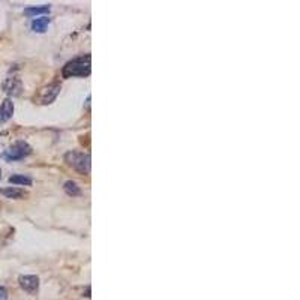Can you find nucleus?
I'll list each match as a JSON object with an SVG mask.
<instances>
[{
  "label": "nucleus",
  "instance_id": "7ed1b4c3",
  "mask_svg": "<svg viewBox=\"0 0 300 300\" xmlns=\"http://www.w3.org/2000/svg\"><path fill=\"white\" fill-rule=\"evenodd\" d=\"M32 153V147L26 141H15L8 150L2 153V158L6 161H21Z\"/></svg>",
  "mask_w": 300,
  "mask_h": 300
},
{
  "label": "nucleus",
  "instance_id": "20e7f679",
  "mask_svg": "<svg viewBox=\"0 0 300 300\" xmlns=\"http://www.w3.org/2000/svg\"><path fill=\"white\" fill-rule=\"evenodd\" d=\"M60 90H62L60 83L54 81V83L48 84L45 87H42V89L38 92V95H35V101H36L38 104H42V105L51 104V102L59 96Z\"/></svg>",
  "mask_w": 300,
  "mask_h": 300
},
{
  "label": "nucleus",
  "instance_id": "f03ea898",
  "mask_svg": "<svg viewBox=\"0 0 300 300\" xmlns=\"http://www.w3.org/2000/svg\"><path fill=\"white\" fill-rule=\"evenodd\" d=\"M65 162L80 174H89L90 171V156L87 153L71 150L65 155Z\"/></svg>",
  "mask_w": 300,
  "mask_h": 300
},
{
  "label": "nucleus",
  "instance_id": "423d86ee",
  "mask_svg": "<svg viewBox=\"0 0 300 300\" xmlns=\"http://www.w3.org/2000/svg\"><path fill=\"white\" fill-rule=\"evenodd\" d=\"M3 90L8 93V95H11V96H20L21 90H23V84H21L20 78L12 77V78H8L3 83Z\"/></svg>",
  "mask_w": 300,
  "mask_h": 300
},
{
  "label": "nucleus",
  "instance_id": "1a4fd4ad",
  "mask_svg": "<svg viewBox=\"0 0 300 300\" xmlns=\"http://www.w3.org/2000/svg\"><path fill=\"white\" fill-rule=\"evenodd\" d=\"M51 23V20L48 17H41V18H35L32 21V30L36 33H44L48 27V24Z\"/></svg>",
  "mask_w": 300,
  "mask_h": 300
},
{
  "label": "nucleus",
  "instance_id": "ddd939ff",
  "mask_svg": "<svg viewBox=\"0 0 300 300\" xmlns=\"http://www.w3.org/2000/svg\"><path fill=\"white\" fill-rule=\"evenodd\" d=\"M0 300H8V290L5 287H0Z\"/></svg>",
  "mask_w": 300,
  "mask_h": 300
},
{
  "label": "nucleus",
  "instance_id": "4468645a",
  "mask_svg": "<svg viewBox=\"0 0 300 300\" xmlns=\"http://www.w3.org/2000/svg\"><path fill=\"white\" fill-rule=\"evenodd\" d=\"M0 179H2V170H0Z\"/></svg>",
  "mask_w": 300,
  "mask_h": 300
},
{
  "label": "nucleus",
  "instance_id": "9b49d317",
  "mask_svg": "<svg viewBox=\"0 0 300 300\" xmlns=\"http://www.w3.org/2000/svg\"><path fill=\"white\" fill-rule=\"evenodd\" d=\"M9 183L12 185H21V186H30L33 183L32 177L29 176H23V174H14L9 177Z\"/></svg>",
  "mask_w": 300,
  "mask_h": 300
},
{
  "label": "nucleus",
  "instance_id": "f8f14e48",
  "mask_svg": "<svg viewBox=\"0 0 300 300\" xmlns=\"http://www.w3.org/2000/svg\"><path fill=\"white\" fill-rule=\"evenodd\" d=\"M63 189H65V192L70 195V197H78L80 194H81V189H80V186L77 185L75 182H72V180H68V182H65V185H63Z\"/></svg>",
  "mask_w": 300,
  "mask_h": 300
},
{
  "label": "nucleus",
  "instance_id": "39448f33",
  "mask_svg": "<svg viewBox=\"0 0 300 300\" xmlns=\"http://www.w3.org/2000/svg\"><path fill=\"white\" fill-rule=\"evenodd\" d=\"M20 287L29 294H36L39 291V278L35 275H24L18 279Z\"/></svg>",
  "mask_w": 300,
  "mask_h": 300
},
{
  "label": "nucleus",
  "instance_id": "6e6552de",
  "mask_svg": "<svg viewBox=\"0 0 300 300\" xmlns=\"http://www.w3.org/2000/svg\"><path fill=\"white\" fill-rule=\"evenodd\" d=\"M0 194H2L3 197H6V198H11V200H20V198L26 197V191H24V189L14 188V186L0 189Z\"/></svg>",
  "mask_w": 300,
  "mask_h": 300
},
{
  "label": "nucleus",
  "instance_id": "9d476101",
  "mask_svg": "<svg viewBox=\"0 0 300 300\" xmlns=\"http://www.w3.org/2000/svg\"><path fill=\"white\" fill-rule=\"evenodd\" d=\"M44 14H50V6H29L24 9V15L27 17H36Z\"/></svg>",
  "mask_w": 300,
  "mask_h": 300
},
{
  "label": "nucleus",
  "instance_id": "0eeeda50",
  "mask_svg": "<svg viewBox=\"0 0 300 300\" xmlns=\"http://www.w3.org/2000/svg\"><path fill=\"white\" fill-rule=\"evenodd\" d=\"M12 114H14V102L8 98L0 105V123L8 122L12 117Z\"/></svg>",
  "mask_w": 300,
  "mask_h": 300
},
{
  "label": "nucleus",
  "instance_id": "f257e3e1",
  "mask_svg": "<svg viewBox=\"0 0 300 300\" xmlns=\"http://www.w3.org/2000/svg\"><path fill=\"white\" fill-rule=\"evenodd\" d=\"M90 72H92V57L90 54H86V56H80L68 62L62 70V77L63 78H75V77L84 78V77H89Z\"/></svg>",
  "mask_w": 300,
  "mask_h": 300
}]
</instances>
